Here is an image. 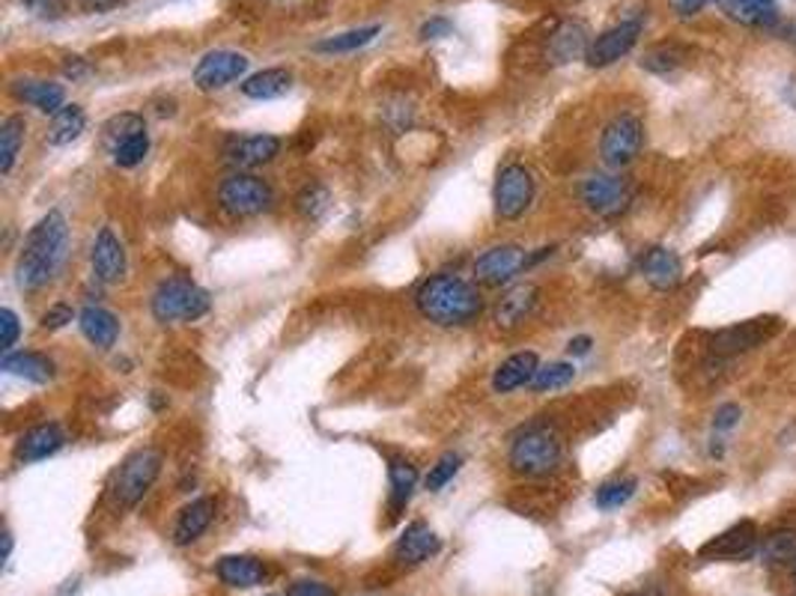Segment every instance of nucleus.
<instances>
[{"instance_id": "obj_1", "label": "nucleus", "mask_w": 796, "mask_h": 596, "mask_svg": "<svg viewBox=\"0 0 796 596\" xmlns=\"http://www.w3.org/2000/svg\"><path fill=\"white\" fill-rule=\"evenodd\" d=\"M414 307L433 326L463 328L480 319L487 302L480 295L478 283L466 281L459 274H450V271H442V274L426 278L414 290Z\"/></svg>"}, {"instance_id": "obj_2", "label": "nucleus", "mask_w": 796, "mask_h": 596, "mask_svg": "<svg viewBox=\"0 0 796 596\" xmlns=\"http://www.w3.org/2000/svg\"><path fill=\"white\" fill-rule=\"evenodd\" d=\"M66 242H69V224L60 209H51L48 215L36 221L24 238L22 254L15 260V283L24 293H36L45 283L51 281L60 269L66 254Z\"/></svg>"}, {"instance_id": "obj_3", "label": "nucleus", "mask_w": 796, "mask_h": 596, "mask_svg": "<svg viewBox=\"0 0 796 596\" xmlns=\"http://www.w3.org/2000/svg\"><path fill=\"white\" fill-rule=\"evenodd\" d=\"M511 468L523 477H546L552 475L561 459H564V445L552 426L535 423L513 439L511 445Z\"/></svg>"}, {"instance_id": "obj_4", "label": "nucleus", "mask_w": 796, "mask_h": 596, "mask_svg": "<svg viewBox=\"0 0 796 596\" xmlns=\"http://www.w3.org/2000/svg\"><path fill=\"white\" fill-rule=\"evenodd\" d=\"M209 293L203 287H197L188 278H167L159 283L153 293V316L162 326H174V323H195L203 314H209Z\"/></svg>"}, {"instance_id": "obj_5", "label": "nucleus", "mask_w": 796, "mask_h": 596, "mask_svg": "<svg viewBox=\"0 0 796 596\" xmlns=\"http://www.w3.org/2000/svg\"><path fill=\"white\" fill-rule=\"evenodd\" d=\"M159 475H162V454L155 447H141L126 456L120 468L114 471L110 499L117 501V507H134L153 489Z\"/></svg>"}, {"instance_id": "obj_6", "label": "nucleus", "mask_w": 796, "mask_h": 596, "mask_svg": "<svg viewBox=\"0 0 796 596\" xmlns=\"http://www.w3.org/2000/svg\"><path fill=\"white\" fill-rule=\"evenodd\" d=\"M219 207L230 218H254L274 207L272 185L254 174H230L219 185Z\"/></svg>"}, {"instance_id": "obj_7", "label": "nucleus", "mask_w": 796, "mask_h": 596, "mask_svg": "<svg viewBox=\"0 0 796 596\" xmlns=\"http://www.w3.org/2000/svg\"><path fill=\"white\" fill-rule=\"evenodd\" d=\"M537 195V183L535 174L525 167L523 162H511L504 164L499 171V179H495V188H492V203H495V215L502 221H516L523 218L531 203H535Z\"/></svg>"}, {"instance_id": "obj_8", "label": "nucleus", "mask_w": 796, "mask_h": 596, "mask_svg": "<svg viewBox=\"0 0 796 596\" xmlns=\"http://www.w3.org/2000/svg\"><path fill=\"white\" fill-rule=\"evenodd\" d=\"M644 143V126L642 119L633 117V114H621L614 117L602 129L600 138V159L606 167L611 171H621L627 164H633L639 159Z\"/></svg>"}, {"instance_id": "obj_9", "label": "nucleus", "mask_w": 796, "mask_h": 596, "mask_svg": "<svg viewBox=\"0 0 796 596\" xmlns=\"http://www.w3.org/2000/svg\"><path fill=\"white\" fill-rule=\"evenodd\" d=\"M578 197L594 215L618 218L633 203V188L621 174H590L578 188Z\"/></svg>"}, {"instance_id": "obj_10", "label": "nucleus", "mask_w": 796, "mask_h": 596, "mask_svg": "<svg viewBox=\"0 0 796 596\" xmlns=\"http://www.w3.org/2000/svg\"><path fill=\"white\" fill-rule=\"evenodd\" d=\"M528 271V250L519 245H492L475 260V281L483 287H507Z\"/></svg>"}, {"instance_id": "obj_11", "label": "nucleus", "mask_w": 796, "mask_h": 596, "mask_svg": "<svg viewBox=\"0 0 796 596\" xmlns=\"http://www.w3.org/2000/svg\"><path fill=\"white\" fill-rule=\"evenodd\" d=\"M642 31H644L642 12H639V15H630V19H623L621 24H614L609 31H602L597 39H590L588 57H585V60H588V66H594V69L618 63L621 57H627L633 51Z\"/></svg>"}, {"instance_id": "obj_12", "label": "nucleus", "mask_w": 796, "mask_h": 596, "mask_svg": "<svg viewBox=\"0 0 796 596\" xmlns=\"http://www.w3.org/2000/svg\"><path fill=\"white\" fill-rule=\"evenodd\" d=\"M251 60L239 51H227V48H219V51H209L197 60L195 66V84L197 90L203 93H215V90L230 87L233 81H239L245 72H248Z\"/></svg>"}, {"instance_id": "obj_13", "label": "nucleus", "mask_w": 796, "mask_h": 596, "mask_svg": "<svg viewBox=\"0 0 796 596\" xmlns=\"http://www.w3.org/2000/svg\"><path fill=\"white\" fill-rule=\"evenodd\" d=\"M758 546H761V537H758L754 522H737L725 534L713 537L699 554L707 561H742V558L758 554Z\"/></svg>"}, {"instance_id": "obj_14", "label": "nucleus", "mask_w": 796, "mask_h": 596, "mask_svg": "<svg viewBox=\"0 0 796 596\" xmlns=\"http://www.w3.org/2000/svg\"><path fill=\"white\" fill-rule=\"evenodd\" d=\"M90 262H93V274L102 283H120L126 278V269H129L126 248L110 227L98 230L93 250H90Z\"/></svg>"}, {"instance_id": "obj_15", "label": "nucleus", "mask_w": 796, "mask_h": 596, "mask_svg": "<svg viewBox=\"0 0 796 596\" xmlns=\"http://www.w3.org/2000/svg\"><path fill=\"white\" fill-rule=\"evenodd\" d=\"M281 152V138L274 135H242V138H230L224 147V159L239 171H251L260 164H269Z\"/></svg>"}, {"instance_id": "obj_16", "label": "nucleus", "mask_w": 796, "mask_h": 596, "mask_svg": "<svg viewBox=\"0 0 796 596\" xmlns=\"http://www.w3.org/2000/svg\"><path fill=\"white\" fill-rule=\"evenodd\" d=\"M779 328V319H754V323H740V326H731L719 331L713 337L710 349L716 355L728 358V355H740V352H749V349L761 347L766 337L773 335Z\"/></svg>"}, {"instance_id": "obj_17", "label": "nucleus", "mask_w": 796, "mask_h": 596, "mask_svg": "<svg viewBox=\"0 0 796 596\" xmlns=\"http://www.w3.org/2000/svg\"><path fill=\"white\" fill-rule=\"evenodd\" d=\"M639 271L644 274V281L651 283L654 290H659V293H668V290H675L683 281L680 257L671 248H663V245L644 250L642 260H639Z\"/></svg>"}, {"instance_id": "obj_18", "label": "nucleus", "mask_w": 796, "mask_h": 596, "mask_svg": "<svg viewBox=\"0 0 796 596\" xmlns=\"http://www.w3.org/2000/svg\"><path fill=\"white\" fill-rule=\"evenodd\" d=\"M63 445L66 435L60 423H39V426H31L27 433L19 435L12 456H15V463H43L48 456H55Z\"/></svg>"}, {"instance_id": "obj_19", "label": "nucleus", "mask_w": 796, "mask_h": 596, "mask_svg": "<svg viewBox=\"0 0 796 596\" xmlns=\"http://www.w3.org/2000/svg\"><path fill=\"white\" fill-rule=\"evenodd\" d=\"M725 19L752 31H773L779 24V3L775 0H713Z\"/></svg>"}, {"instance_id": "obj_20", "label": "nucleus", "mask_w": 796, "mask_h": 596, "mask_svg": "<svg viewBox=\"0 0 796 596\" xmlns=\"http://www.w3.org/2000/svg\"><path fill=\"white\" fill-rule=\"evenodd\" d=\"M438 549H442V540L436 531L426 522H412V525H406L403 537L394 546V561L403 566H418L438 554Z\"/></svg>"}, {"instance_id": "obj_21", "label": "nucleus", "mask_w": 796, "mask_h": 596, "mask_svg": "<svg viewBox=\"0 0 796 596\" xmlns=\"http://www.w3.org/2000/svg\"><path fill=\"white\" fill-rule=\"evenodd\" d=\"M10 93L19 98V102H24V105L43 110V114H51V117L66 105L63 84L45 81V78H22V81H12Z\"/></svg>"}, {"instance_id": "obj_22", "label": "nucleus", "mask_w": 796, "mask_h": 596, "mask_svg": "<svg viewBox=\"0 0 796 596\" xmlns=\"http://www.w3.org/2000/svg\"><path fill=\"white\" fill-rule=\"evenodd\" d=\"M215 519V499H195L191 504L179 510V516H176V525H174V542L176 546H191L197 537H203L207 528L212 525Z\"/></svg>"}, {"instance_id": "obj_23", "label": "nucleus", "mask_w": 796, "mask_h": 596, "mask_svg": "<svg viewBox=\"0 0 796 596\" xmlns=\"http://www.w3.org/2000/svg\"><path fill=\"white\" fill-rule=\"evenodd\" d=\"M537 370H540V358L535 352H516L499 364L495 376H492V390L495 394H513V390L528 388Z\"/></svg>"}, {"instance_id": "obj_24", "label": "nucleus", "mask_w": 796, "mask_h": 596, "mask_svg": "<svg viewBox=\"0 0 796 596\" xmlns=\"http://www.w3.org/2000/svg\"><path fill=\"white\" fill-rule=\"evenodd\" d=\"M588 48H590V39H588V31H585V24L564 22L555 33H552L546 55H549L552 63L564 66V63H573V60H578V57H588Z\"/></svg>"}, {"instance_id": "obj_25", "label": "nucleus", "mask_w": 796, "mask_h": 596, "mask_svg": "<svg viewBox=\"0 0 796 596\" xmlns=\"http://www.w3.org/2000/svg\"><path fill=\"white\" fill-rule=\"evenodd\" d=\"M215 575L227 587H257L269 579V570L260 558H251V554H227L215 566Z\"/></svg>"}, {"instance_id": "obj_26", "label": "nucleus", "mask_w": 796, "mask_h": 596, "mask_svg": "<svg viewBox=\"0 0 796 596\" xmlns=\"http://www.w3.org/2000/svg\"><path fill=\"white\" fill-rule=\"evenodd\" d=\"M78 326H81V335L87 337L96 349H110L120 337V319L105 307H96V304H87L78 314Z\"/></svg>"}, {"instance_id": "obj_27", "label": "nucleus", "mask_w": 796, "mask_h": 596, "mask_svg": "<svg viewBox=\"0 0 796 596\" xmlns=\"http://www.w3.org/2000/svg\"><path fill=\"white\" fill-rule=\"evenodd\" d=\"M537 295H540V290H537L535 283H519V287H513L511 293L504 295L502 302H499V307H495V326L504 328V331H511V328H516L519 323H525V316L535 311Z\"/></svg>"}, {"instance_id": "obj_28", "label": "nucleus", "mask_w": 796, "mask_h": 596, "mask_svg": "<svg viewBox=\"0 0 796 596\" xmlns=\"http://www.w3.org/2000/svg\"><path fill=\"white\" fill-rule=\"evenodd\" d=\"M0 367L12 373V376L36 382V385H45V382L55 379V361L39 355V352H3Z\"/></svg>"}, {"instance_id": "obj_29", "label": "nucleus", "mask_w": 796, "mask_h": 596, "mask_svg": "<svg viewBox=\"0 0 796 596\" xmlns=\"http://www.w3.org/2000/svg\"><path fill=\"white\" fill-rule=\"evenodd\" d=\"M293 87V72H286L281 66H274V69H262V72H254L242 81V93L248 98H281L290 93Z\"/></svg>"}, {"instance_id": "obj_30", "label": "nucleus", "mask_w": 796, "mask_h": 596, "mask_svg": "<svg viewBox=\"0 0 796 596\" xmlns=\"http://www.w3.org/2000/svg\"><path fill=\"white\" fill-rule=\"evenodd\" d=\"M87 129V114L81 105H63L57 110L51 122H48V131H45V141L51 147H66V143L78 141L81 135Z\"/></svg>"}, {"instance_id": "obj_31", "label": "nucleus", "mask_w": 796, "mask_h": 596, "mask_svg": "<svg viewBox=\"0 0 796 596\" xmlns=\"http://www.w3.org/2000/svg\"><path fill=\"white\" fill-rule=\"evenodd\" d=\"M388 483H391V499H388V510H391V519H397L406 510V504L412 501V492L418 487V468L409 459H391L388 466Z\"/></svg>"}, {"instance_id": "obj_32", "label": "nucleus", "mask_w": 796, "mask_h": 596, "mask_svg": "<svg viewBox=\"0 0 796 596\" xmlns=\"http://www.w3.org/2000/svg\"><path fill=\"white\" fill-rule=\"evenodd\" d=\"M758 561L766 566H791L796 570V531H773L758 546Z\"/></svg>"}, {"instance_id": "obj_33", "label": "nucleus", "mask_w": 796, "mask_h": 596, "mask_svg": "<svg viewBox=\"0 0 796 596\" xmlns=\"http://www.w3.org/2000/svg\"><path fill=\"white\" fill-rule=\"evenodd\" d=\"M24 131H27V122L19 114L7 117L0 126V174L3 176H10L15 167V159L24 147Z\"/></svg>"}, {"instance_id": "obj_34", "label": "nucleus", "mask_w": 796, "mask_h": 596, "mask_svg": "<svg viewBox=\"0 0 796 596\" xmlns=\"http://www.w3.org/2000/svg\"><path fill=\"white\" fill-rule=\"evenodd\" d=\"M376 36H379V24H371V27H359V31L326 36V39H319L314 45V51H319V55H352V51H359L364 45H371Z\"/></svg>"}, {"instance_id": "obj_35", "label": "nucleus", "mask_w": 796, "mask_h": 596, "mask_svg": "<svg viewBox=\"0 0 796 596\" xmlns=\"http://www.w3.org/2000/svg\"><path fill=\"white\" fill-rule=\"evenodd\" d=\"M573 379H576V367L570 361H552V364H540L528 388L535 394H549V390L567 388Z\"/></svg>"}, {"instance_id": "obj_36", "label": "nucleus", "mask_w": 796, "mask_h": 596, "mask_svg": "<svg viewBox=\"0 0 796 596\" xmlns=\"http://www.w3.org/2000/svg\"><path fill=\"white\" fill-rule=\"evenodd\" d=\"M328 203H331V195L323 183L302 185V191L295 195V212L305 221H319L328 212Z\"/></svg>"}, {"instance_id": "obj_37", "label": "nucleus", "mask_w": 796, "mask_h": 596, "mask_svg": "<svg viewBox=\"0 0 796 596\" xmlns=\"http://www.w3.org/2000/svg\"><path fill=\"white\" fill-rule=\"evenodd\" d=\"M147 152H150V135H147V129H141L126 135V138L110 150V155H114V164H117V167H138V164L147 159Z\"/></svg>"}, {"instance_id": "obj_38", "label": "nucleus", "mask_w": 796, "mask_h": 596, "mask_svg": "<svg viewBox=\"0 0 796 596\" xmlns=\"http://www.w3.org/2000/svg\"><path fill=\"white\" fill-rule=\"evenodd\" d=\"M683 60H687V51H683L680 45L663 43L654 45V48L642 57V69L654 72V75H668V72H675Z\"/></svg>"}, {"instance_id": "obj_39", "label": "nucleus", "mask_w": 796, "mask_h": 596, "mask_svg": "<svg viewBox=\"0 0 796 596\" xmlns=\"http://www.w3.org/2000/svg\"><path fill=\"white\" fill-rule=\"evenodd\" d=\"M635 477H618V480H609V483H602L600 489H597V507L600 510H618L623 507L627 501L633 499L635 495Z\"/></svg>"}, {"instance_id": "obj_40", "label": "nucleus", "mask_w": 796, "mask_h": 596, "mask_svg": "<svg viewBox=\"0 0 796 596\" xmlns=\"http://www.w3.org/2000/svg\"><path fill=\"white\" fill-rule=\"evenodd\" d=\"M459 466H463V456H459V454L438 456L436 466L430 468V475H426L424 487L430 489V492H438V489H445L447 483H450V480L457 477Z\"/></svg>"}, {"instance_id": "obj_41", "label": "nucleus", "mask_w": 796, "mask_h": 596, "mask_svg": "<svg viewBox=\"0 0 796 596\" xmlns=\"http://www.w3.org/2000/svg\"><path fill=\"white\" fill-rule=\"evenodd\" d=\"M141 129H147V122H143L141 114H120V117H110L102 131H105V143H108V150H114V147H117L126 135H131V131H141Z\"/></svg>"}, {"instance_id": "obj_42", "label": "nucleus", "mask_w": 796, "mask_h": 596, "mask_svg": "<svg viewBox=\"0 0 796 596\" xmlns=\"http://www.w3.org/2000/svg\"><path fill=\"white\" fill-rule=\"evenodd\" d=\"M22 3L24 10L36 15V19H43V22H57L69 10V0H22Z\"/></svg>"}, {"instance_id": "obj_43", "label": "nucleus", "mask_w": 796, "mask_h": 596, "mask_svg": "<svg viewBox=\"0 0 796 596\" xmlns=\"http://www.w3.org/2000/svg\"><path fill=\"white\" fill-rule=\"evenodd\" d=\"M19 335H22L19 316H15V311H12V307H3V311H0V349H3V352H12V347H15Z\"/></svg>"}, {"instance_id": "obj_44", "label": "nucleus", "mask_w": 796, "mask_h": 596, "mask_svg": "<svg viewBox=\"0 0 796 596\" xmlns=\"http://www.w3.org/2000/svg\"><path fill=\"white\" fill-rule=\"evenodd\" d=\"M72 319H75V311H72V304L57 302V304H51L48 311H45L39 323H43L45 331H60V328L69 326Z\"/></svg>"}, {"instance_id": "obj_45", "label": "nucleus", "mask_w": 796, "mask_h": 596, "mask_svg": "<svg viewBox=\"0 0 796 596\" xmlns=\"http://www.w3.org/2000/svg\"><path fill=\"white\" fill-rule=\"evenodd\" d=\"M742 409L737 402H725L719 412L713 414V435H728L740 423Z\"/></svg>"}, {"instance_id": "obj_46", "label": "nucleus", "mask_w": 796, "mask_h": 596, "mask_svg": "<svg viewBox=\"0 0 796 596\" xmlns=\"http://www.w3.org/2000/svg\"><path fill=\"white\" fill-rule=\"evenodd\" d=\"M286 596H338V591L317 579H298L286 587Z\"/></svg>"}, {"instance_id": "obj_47", "label": "nucleus", "mask_w": 796, "mask_h": 596, "mask_svg": "<svg viewBox=\"0 0 796 596\" xmlns=\"http://www.w3.org/2000/svg\"><path fill=\"white\" fill-rule=\"evenodd\" d=\"M710 0H668V7L675 12L677 19H695Z\"/></svg>"}, {"instance_id": "obj_48", "label": "nucleus", "mask_w": 796, "mask_h": 596, "mask_svg": "<svg viewBox=\"0 0 796 596\" xmlns=\"http://www.w3.org/2000/svg\"><path fill=\"white\" fill-rule=\"evenodd\" d=\"M454 33V24L447 19H430V22L421 24V39H442V36H450Z\"/></svg>"}, {"instance_id": "obj_49", "label": "nucleus", "mask_w": 796, "mask_h": 596, "mask_svg": "<svg viewBox=\"0 0 796 596\" xmlns=\"http://www.w3.org/2000/svg\"><path fill=\"white\" fill-rule=\"evenodd\" d=\"M90 72V66L84 57H66V63H63V75L66 78H72V81H78V78H84Z\"/></svg>"}, {"instance_id": "obj_50", "label": "nucleus", "mask_w": 796, "mask_h": 596, "mask_svg": "<svg viewBox=\"0 0 796 596\" xmlns=\"http://www.w3.org/2000/svg\"><path fill=\"white\" fill-rule=\"evenodd\" d=\"M590 347H594V340H590L588 335H582V337H573L567 343V352L573 358H582V355H588Z\"/></svg>"}, {"instance_id": "obj_51", "label": "nucleus", "mask_w": 796, "mask_h": 596, "mask_svg": "<svg viewBox=\"0 0 796 596\" xmlns=\"http://www.w3.org/2000/svg\"><path fill=\"white\" fill-rule=\"evenodd\" d=\"M117 3H120V0H78V7L84 12H108L114 10Z\"/></svg>"}, {"instance_id": "obj_52", "label": "nucleus", "mask_w": 796, "mask_h": 596, "mask_svg": "<svg viewBox=\"0 0 796 596\" xmlns=\"http://www.w3.org/2000/svg\"><path fill=\"white\" fill-rule=\"evenodd\" d=\"M794 582H796V570H794Z\"/></svg>"}]
</instances>
